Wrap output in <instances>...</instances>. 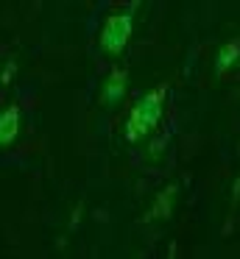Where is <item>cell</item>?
<instances>
[{
    "label": "cell",
    "instance_id": "1",
    "mask_svg": "<svg viewBox=\"0 0 240 259\" xmlns=\"http://www.w3.org/2000/svg\"><path fill=\"white\" fill-rule=\"evenodd\" d=\"M165 98H167V87H156V90L145 92L131 106L128 120H126V140L128 142H140L143 137H148L159 125L162 112H165Z\"/></svg>",
    "mask_w": 240,
    "mask_h": 259
},
{
    "label": "cell",
    "instance_id": "2",
    "mask_svg": "<svg viewBox=\"0 0 240 259\" xmlns=\"http://www.w3.org/2000/svg\"><path fill=\"white\" fill-rule=\"evenodd\" d=\"M131 34H134L131 14H109L104 20V28H100V51L109 53V56H117V53L126 51Z\"/></svg>",
    "mask_w": 240,
    "mask_h": 259
},
{
    "label": "cell",
    "instance_id": "3",
    "mask_svg": "<svg viewBox=\"0 0 240 259\" xmlns=\"http://www.w3.org/2000/svg\"><path fill=\"white\" fill-rule=\"evenodd\" d=\"M123 95H126V70H112V75L106 78L104 90H100V101L106 106H115Z\"/></svg>",
    "mask_w": 240,
    "mask_h": 259
},
{
    "label": "cell",
    "instance_id": "4",
    "mask_svg": "<svg viewBox=\"0 0 240 259\" xmlns=\"http://www.w3.org/2000/svg\"><path fill=\"white\" fill-rule=\"evenodd\" d=\"M20 134V109L9 106L0 114V145H11Z\"/></svg>",
    "mask_w": 240,
    "mask_h": 259
},
{
    "label": "cell",
    "instance_id": "5",
    "mask_svg": "<svg viewBox=\"0 0 240 259\" xmlns=\"http://www.w3.org/2000/svg\"><path fill=\"white\" fill-rule=\"evenodd\" d=\"M237 59H240V39L226 42V45L218 51V56H215V70L218 73H226L232 64H237Z\"/></svg>",
    "mask_w": 240,
    "mask_h": 259
},
{
    "label": "cell",
    "instance_id": "6",
    "mask_svg": "<svg viewBox=\"0 0 240 259\" xmlns=\"http://www.w3.org/2000/svg\"><path fill=\"white\" fill-rule=\"evenodd\" d=\"M173 195H176V187L170 184L159 198H156V206L148 212V220H154V218H159V214H167V212H170V201H173Z\"/></svg>",
    "mask_w": 240,
    "mask_h": 259
},
{
    "label": "cell",
    "instance_id": "7",
    "mask_svg": "<svg viewBox=\"0 0 240 259\" xmlns=\"http://www.w3.org/2000/svg\"><path fill=\"white\" fill-rule=\"evenodd\" d=\"M11 75H14V64H11V62H9V67H6V70H3V81H9V78H11Z\"/></svg>",
    "mask_w": 240,
    "mask_h": 259
},
{
    "label": "cell",
    "instance_id": "8",
    "mask_svg": "<svg viewBox=\"0 0 240 259\" xmlns=\"http://www.w3.org/2000/svg\"><path fill=\"white\" fill-rule=\"evenodd\" d=\"M240 195V179H237V184H234V198Z\"/></svg>",
    "mask_w": 240,
    "mask_h": 259
}]
</instances>
